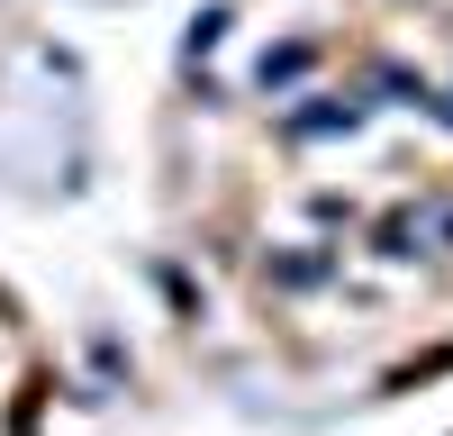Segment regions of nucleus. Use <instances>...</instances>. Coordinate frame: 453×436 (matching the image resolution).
<instances>
[{"mask_svg":"<svg viewBox=\"0 0 453 436\" xmlns=\"http://www.w3.org/2000/svg\"><path fill=\"white\" fill-rule=\"evenodd\" d=\"M354 119H363L354 100H309V109L290 119V136H299V145H326V136H354Z\"/></svg>","mask_w":453,"mask_h":436,"instance_id":"nucleus-1","label":"nucleus"},{"mask_svg":"<svg viewBox=\"0 0 453 436\" xmlns=\"http://www.w3.org/2000/svg\"><path fill=\"white\" fill-rule=\"evenodd\" d=\"M309 64H318L309 46H273V55L254 64V82H263V91H290V82H309Z\"/></svg>","mask_w":453,"mask_h":436,"instance_id":"nucleus-2","label":"nucleus"}]
</instances>
